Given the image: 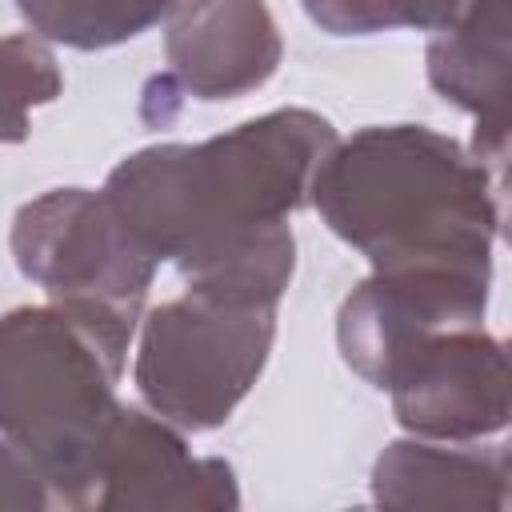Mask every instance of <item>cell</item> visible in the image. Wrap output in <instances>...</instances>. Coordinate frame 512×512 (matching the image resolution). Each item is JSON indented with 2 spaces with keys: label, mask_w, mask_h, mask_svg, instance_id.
Returning a JSON list of instances; mask_svg holds the SVG:
<instances>
[{
  "label": "cell",
  "mask_w": 512,
  "mask_h": 512,
  "mask_svg": "<svg viewBox=\"0 0 512 512\" xmlns=\"http://www.w3.org/2000/svg\"><path fill=\"white\" fill-rule=\"evenodd\" d=\"M308 12L332 32H376L396 24H452L472 0H304Z\"/></svg>",
  "instance_id": "9c48e42d"
},
{
  "label": "cell",
  "mask_w": 512,
  "mask_h": 512,
  "mask_svg": "<svg viewBox=\"0 0 512 512\" xmlns=\"http://www.w3.org/2000/svg\"><path fill=\"white\" fill-rule=\"evenodd\" d=\"M128 336V320L72 304L0 320V428L72 504L92 500L96 460L120 412L112 380Z\"/></svg>",
  "instance_id": "3957f363"
},
{
  "label": "cell",
  "mask_w": 512,
  "mask_h": 512,
  "mask_svg": "<svg viewBox=\"0 0 512 512\" xmlns=\"http://www.w3.org/2000/svg\"><path fill=\"white\" fill-rule=\"evenodd\" d=\"M168 60L200 100L256 88L280 60V40L260 0H184L168 32Z\"/></svg>",
  "instance_id": "8992f818"
},
{
  "label": "cell",
  "mask_w": 512,
  "mask_h": 512,
  "mask_svg": "<svg viewBox=\"0 0 512 512\" xmlns=\"http://www.w3.org/2000/svg\"><path fill=\"white\" fill-rule=\"evenodd\" d=\"M328 224L364 248L384 272L460 268L480 272L492 212L480 196V172L456 144L424 128L360 132L312 176Z\"/></svg>",
  "instance_id": "7a4b0ae2"
},
{
  "label": "cell",
  "mask_w": 512,
  "mask_h": 512,
  "mask_svg": "<svg viewBox=\"0 0 512 512\" xmlns=\"http://www.w3.org/2000/svg\"><path fill=\"white\" fill-rule=\"evenodd\" d=\"M16 260L72 308L104 312L128 324L152 280V256L120 224L108 196L80 188L52 192L20 212Z\"/></svg>",
  "instance_id": "5b68a950"
},
{
  "label": "cell",
  "mask_w": 512,
  "mask_h": 512,
  "mask_svg": "<svg viewBox=\"0 0 512 512\" xmlns=\"http://www.w3.org/2000/svg\"><path fill=\"white\" fill-rule=\"evenodd\" d=\"M60 92L56 60L28 36L0 40V140L28 132V108L48 104Z\"/></svg>",
  "instance_id": "ba28073f"
},
{
  "label": "cell",
  "mask_w": 512,
  "mask_h": 512,
  "mask_svg": "<svg viewBox=\"0 0 512 512\" xmlns=\"http://www.w3.org/2000/svg\"><path fill=\"white\" fill-rule=\"evenodd\" d=\"M20 12L52 40L72 48L120 44L156 24L172 0H16Z\"/></svg>",
  "instance_id": "52a82bcc"
},
{
  "label": "cell",
  "mask_w": 512,
  "mask_h": 512,
  "mask_svg": "<svg viewBox=\"0 0 512 512\" xmlns=\"http://www.w3.org/2000/svg\"><path fill=\"white\" fill-rule=\"evenodd\" d=\"M272 304L276 296L192 284L184 300L156 308L136 364L156 412L184 428L220 424L268 356Z\"/></svg>",
  "instance_id": "277c9868"
},
{
  "label": "cell",
  "mask_w": 512,
  "mask_h": 512,
  "mask_svg": "<svg viewBox=\"0 0 512 512\" xmlns=\"http://www.w3.org/2000/svg\"><path fill=\"white\" fill-rule=\"evenodd\" d=\"M336 144L312 112H272L200 148H152L108 180V204L132 240L168 256L196 284L280 296L292 272L284 212L304 204Z\"/></svg>",
  "instance_id": "6da1fadb"
},
{
  "label": "cell",
  "mask_w": 512,
  "mask_h": 512,
  "mask_svg": "<svg viewBox=\"0 0 512 512\" xmlns=\"http://www.w3.org/2000/svg\"><path fill=\"white\" fill-rule=\"evenodd\" d=\"M32 480H40L32 472V464L16 460L0 448V504H40V492Z\"/></svg>",
  "instance_id": "30bf717a"
}]
</instances>
